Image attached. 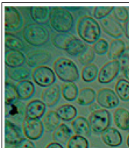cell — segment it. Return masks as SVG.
Returning a JSON list of instances; mask_svg holds the SVG:
<instances>
[{"mask_svg":"<svg viewBox=\"0 0 129 148\" xmlns=\"http://www.w3.org/2000/svg\"><path fill=\"white\" fill-rule=\"evenodd\" d=\"M49 22L51 28L59 33H69L74 25L72 13L64 7H52L50 10Z\"/></svg>","mask_w":129,"mask_h":148,"instance_id":"6da1fadb","label":"cell"},{"mask_svg":"<svg viewBox=\"0 0 129 148\" xmlns=\"http://www.w3.org/2000/svg\"><path fill=\"white\" fill-rule=\"evenodd\" d=\"M76 32L81 40L89 45H94L101 36V28L97 21L85 15L79 19Z\"/></svg>","mask_w":129,"mask_h":148,"instance_id":"7a4b0ae2","label":"cell"},{"mask_svg":"<svg viewBox=\"0 0 129 148\" xmlns=\"http://www.w3.org/2000/svg\"><path fill=\"white\" fill-rule=\"evenodd\" d=\"M54 71L57 77L64 83H74L80 78L77 66L71 60L59 57L54 63Z\"/></svg>","mask_w":129,"mask_h":148,"instance_id":"3957f363","label":"cell"},{"mask_svg":"<svg viewBox=\"0 0 129 148\" xmlns=\"http://www.w3.org/2000/svg\"><path fill=\"white\" fill-rule=\"evenodd\" d=\"M22 36L28 45L40 47L48 42L50 33L45 26L37 23H30L24 28Z\"/></svg>","mask_w":129,"mask_h":148,"instance_id":"277c9868","label":"cell"},{"mask_svg":"<svg viewBox=\"0 0 129 148\" xmlns=\"http://www.w3.org/2000/svg\"><path fill=\"white\" fill-rule=\"evenodd\" d=\"M88 121L93 133L102 134L111 125V114L108 110L101 108L92 112Z\"/></svg>","mask_w":129,"mask_h":148,"instance_id":"5b68a950","label":"cell"},{"mask_svg":"<svg viewBox=\"0 0 129 148\" xmlns=\"http://www.w3.org/2000/svg\"><path fill=\"white\" fill-rule=\"evenodd\" d=\"M27 119V106L21 100L17 99L5 106V119L16 125L23 124Z\"/></svg>","mask_w":129,"mask_h":148,"instance_id":"8992f818","label":"cell"},{"mask_svg":"<svg viewBox=\"0 0 129 148\" xmlns=\"http://www.w3.org/2000/svg\"><path fill=\"white\" fill-rule=\"evenodd\" d=\"M34 83L41 87H48L55 84L56 74L52 69L47 66L34 68L32 74Z\"/></svg>","mask_w":129,"mask_h":148,"instance_id":"52a82bcc","label":"cell"},{"mask_svg":"<svg viewBox=\"0 0 129 148\" xmlns=\"http://www.w3.org/2000/svg\"><path fill=\"white\" fill-rule=\"evenodd\" d=\"M22 128L26 138H28L32 140H37L40 139L45 131L44 124L40 119L29 118H27L24 121L22 124Z\"/></svg>","mask_w":129,"mask_h":148,"instance_id":"ba28073f","label":"cell"},{"mask_svg":"<svg viewBox=\"0 0 129 148\" xmlns=\"http://www.w3.org/2000/svg\"><path fill=\"white\" fill-rule=\"evenodd\" d=\"M23 25V19L18 9L12 6L5 7V31H18Z\"/></svg>","mask_w":129,"mask_h":148,"instance_id":"9c48e42d","label":"cell"},{"mask_svg":"<svg viewBox=\"0 0 129 148\" xmlns=\"http://www.w3.org/2000/svg\"><path fill=\"white\" fill-rule=\"evenodd\" d=\"M121 70L119 60H111L104 64L98 75V81L102 84H108L116 78Z\"/></svg>","mask_w":129,"mask_h":148,"instance_id":"30bf717a","label":"cell"},{"mask_svg":"<svg viewBox=\"0 0 129 148\" xmlns=\"http://www.w3.org/2000/svg\"><path fill=\"white\" fill-rule=\"evenodd\" d=\"M96 102L99 106L104 108H116L119 105V98L112 89L102 88L96 93Z\"/></svg>","mask_w":129,"mask_h":148,"instance_id":"8fae6325","label":"cell"},{"mask_svg":"<svg viewBox=\"0 0 129 148\" xmlns=\"http://www.w3.org/2000/svg\"><path fill=\"white\" fill-rule=\"evenodd\" d=\"M51 54L43 49H35L28 51L26 54V64L29 67L36 68L49 64Z\"/></svg>","mask_w":129,"mask_h":148,"instance_id":"7c38bea8","label":"cell"},{"mask_svg":"<svg viewBox=\"0 0 129 148\" xmlns=\"http://www.w3.org/2000/svg\"><path fill=\"white\" fill-rule=\"evenodd\" d=\"M24 138L21 128L19 125L12 122L11 121L5 119V142L6 147H14L18 142Z\"/></svg>","mask_w":129,"mask_h":148,"instance_id":"4fadbf2b","label":"cell"},{"mask_svg":"<svg viewBox=\"0 0 129 148\" xmlns=\"http://www.w3.org/2000/svg\"><path fill=\"white\" fill-rule=\"evenodd\" d=\"M100 24L104 32L112 38L119 39L125 34L122 25L110 15L101 20Z\"/></svg>","mask_w":129,"mask_h":148,"instance_id":"5bb4252c","label":"cell"},{"mask_svg":"<svg viewBox=\"0 0 129 148\" xmlns=\"http://www.w3.org/2000/svg\"><path fill=\"white\" fill-rule=\"evenodd\" d=\"M60 88L59 85L54 84L46 87L41 93V99L47 107H54L59 102L60 98Z\"/></svg>","mask_w":129,"mask_h":148,"instance_id":"9a60e30c","label":"cell"},{"mask_svg":"<svg viewBox=\"0 0 129 148\" xmlns=\"http://www.w3.org/2000/svg\"><path fill=\"white\" fill-rule=\"evenodd\" d=\"M101 138L104 144L111 147H117L122 144V136L115 127H108L101 134Z\"/></svg>","mask_w":129,"mask_h":148,"instance_id":"2e32d148","label":"cell"},{"mask_svg":"<svg viewBox=\"0 0 129 148\" xmlns=\"http://www.w3.org/2000/svg\"><path fill=\"white\" fill-rule=\"evenodd\" d=\"M5 63L9 68L21 67L26 64V56L21 51L7 50L5 53Z\"/></svg>","mask_w":129,"mask_h":148,"instance_id":"e0dca14e","label":"cell"},{"mask_svg":"<svg viewBox=\"0 0 129 148\" xmlns=\"http://www.w3.org/2000/svg\"><path fill=\"white\" fill-rule=\"evenodd\" d=\"M18 99L25 101L28 100L34 95L35 87L32 81L25 79L20 81L15 85Z\"/></svg>","mask_w":129,"mask_h":148,"instance_id":"ac0fdd59","label":"cell"},{"mask_svg":"<svg viewBox=\"0 0 129 148\" xmlns=\"http://www.w3.org/2000/svg\"><path fill=\"white\" fill-rule=\"evenodd\" d=\"M47 106L42 100H32L27 105V118L40 119L45 114Z\"/></svg>","mask_w":129,"mask_h":148,"instance_id":"d6986e66","label":"cell"},{"mask_svg":"<svg viewBox=\"0 0 129 148\" xmlns=\"http://www.w3.org/2000/svg\"><path fill=\"white\" fill-rule=\"evenodd\" d=\"M71 126L74 133L77 135L83 137H90L91 136V127L89 125V121L83 116L76 117L71 122Z\"/></svg>","mask_w":129,"mask_h":148,"instance_id":"ffe728a7","label":"cell"},{"mask_svg":"<svg viewBox=\"0 0 129 148\" xmlns=\"http://www.w3.org/2000/svg\"><path fill=\"white\" fill-rule=\"evenodd\" d=\"M50 10L49 7L32 6L30 8V15L34 23L45 25L49 21Z\"/></svg>","mask_w":129,"mask_h":148,"instance_id":"44dd1931","label":"cell"},{"mask_svg":"<svg viewBox=\"0 0 129 148\" xmlns=\"http://www.w3.org/2000/svg\"><path fill=\"white\" fill-rule=\"evenodd\" d=\"M115 124L120 130L129 131V112L123 108H117L114 112Z\"/></svg>","mask_w":129,"mask_h":148,"instance_id":"7402d4cb","label":"cell"},{"mask_svg":"<svg viewBox=\"0 0 129 148\" xmlns=\"http://www.w3.org/2000/svg\"><path fill=\"white\" fill-rule=\"evenodd\" d=\"M73 131L66 124H60L53 132V139L55 142L64 144L72 137Z\"/></svg>","mask_w":129,"mask_h":148,"instance_id":"603a6c76","label":"cell"},{"mask_svg":"<svg viewBox=\"0 0 129 148\" xmlns=\"http://www.w3.org/2000/svg\"><path fill=\"white\" fill-rule=\"evenodd\" d=\"M125 43L121 39H114L110 42L108 57L111 60H118L125 52Z\"/></svg>","mask_w":129,"mask_h":148,"instance_id":"cb8c5ba5","label":"cell"},{"mask_svg":"<svg viewBox=\"0 0 129 148\" xmlns=\"http://www.w3.org/2000/svg\"><path fill=\"white\" fill-rule=\"evenodd\" d=\"M87 45L83 40L76 38L74 36L72 40H70L65 49V51L68 54L73 57H78L81 53H83L84 50L86 48Z\"/></svg>","mask_w":129,"mask_h":148,"instance_id":"d4e9b609","label":"cell"},{"mask_svg":"<svg viewBox=\"0 0 129 148\" xmlns=\"http://www.w3.org/2000/svg\"><path fill=\"white\" fill-rule=\"evenodd\" d=\"M56 112L60 120L64 121L73 120L77 116V109L70 104H64L60 106L59 108H57Z\"/></svg>","mask_w":129,"mask_h":148,"instance_id":"484cf974","label":"cell"},{"mask_svg":"<svg viewBox=\"0 0 129 148\" xmlns=\"http://www.w3.org/2000/svg\"><path fill=\"white\" fill-rule=\"evenodd\" d=\"M96 99V92L91 88H84L79 92L76 102L83 106H90Z\"/></svg>","mask_w":129,"mask_h":148,"instance_id":"4316f807","label":"cell"},{"mask_svg":"<svg viewBox=\"0 0 129 148\" xmlns=\"http://www.w3.org/2000/svg\"><path fill=\"white\" fill-rule=\"evenodd\" d=\"M5 46L6 49L13 51H21L25 49V45L21 38L8 32L5 34Z\"/></svg>","mask_w":129,"mask_h":148,"instance_id":"83f0119b","label":"cell"},{"mask_svg":"<svg viewBox=\"0 0 129 148\" xmlns=\"http://www.w3.org/2000/svg\"><path fill=\"white\" fill-rule=\"evenodd\" d=\"M61 94L64 99L68 102H73L78 97V87L74 83H64L61 86Z\"/></svg>","mask_w":129,"mask_h":148,"instance_id":"f1b7e54d","label":"cell"},{"mask_svg":"<svg viewBox=\"0 0 129 148\" xmlns=\"http://www.w3.org/2000/svg\"><path fill=\"white\" fill-rule=\"evenodd\" d=\"M45 129L48 132L54 131L60 125V119L54 111L48 112L43 120Z\"/></svg>","mask_w":129,"mask_h":148,"instance_id":"f546056e","label":"cell"},{"mask_svg":"<svg viewBox=\"0 0 129 148\" xmlns=\"http://www.w3.org/2000/svg\"><path fill=\"white\" fill-rule=\"evenodd\" d=\"M31 73L29 69L26 67H17L9 68L8 70V76L11 79L17 81L18 83L20 81L25 80L30 77Z\"/></svg>","mask_w":129,"mask_h":148,"instance_id":"4dcf8cb0","label":"cell"},{"mask_svg":"<svg viewBox=\"0 0 129 148\" xmlns=\"http://www.w3.org/2000/svg\"><path fill=\"white\" fill-rule=\"evenodd\" d=\"M115 92L119 99L124 102L129 101V81L126 79H120L115 84Z\"/></svg>","mask_w":129,"mask_h":148,"instance_id":"1f68e13d","label":"cell"},{"mask_svg":"<svg viewBox=\"0 0 129 148\" xmlns=\"http://www.w3.org/2000/svg\"><path fill=\"white\" fill-rule=\"evenodd\" d=\"M82 79L86 83H92L99 75V69L94 64L86 65L82 70Z\"/></svg>","mask_w":129,"mask_h":148,"instance_id":"d6a6232c","label":"cell"},{"mask_svg":"<svg viewBox=\"0 0 129 148\" xmlns=\"http://www.w3.org/2000/svg\"><path fill=\"white\" fill-rule=\"evenodd\" d=\"M73 38V35L70 33H58L53 38L52 43L57 48L65 51L68 44Z\"/></svg>","mask_w":129,"mask_h":148,"instance_id":"836d02e7","label":"cell"},{"mask_svg":"<svg viewBox=\"0 0 129 148\" xmlns=\"http://www.w3.org/2000/svg\"><path fill=\"white\" fill-rule=\"evenodd\" d=\"M17 99L18 96L15 86H14L12 83L6 81L5 83V106H9Z\"/></svg>","mask_w":129,"mask_h":148,"instance_id":"e575fe53","label":"cell"},{"mask_svg":"<svg viewBox=\"0 0 129 148\" xmlns=\"http://www.w3.org/2000/svg\"><path fill=\"white\" fill-rule=\"evenodd\" d=\"M67 148H89V140L83 136L75 134L68 140Z\"/></svg>","mask_w":129,"mask_h":148,"instance_id":"d590c367","label":"cell"},{"mask_svg":"<svg viewBox=\"0 0 129 148\" xmlns=\"http://www.w3.org/2000/svg\"><path fill=\"white\" fill-rule=\"evenodd\" d=\"M78 60L82 65H88L92 64V62L95 60V53L93 47L87 45L86 48L85 49L83 53L78 56Z\"/></svg>","mask_w":129,"mask_h":148,"instance_id":"8d00e7d4","label":"cell"},{"mask_svg":"<svg viewBox=\"0 0 129 148\" xmlns=\"http://www.w3.org/2000/svg\"><path fill=\"white\" fill-rule=\"evenodd\" d=\"M115 7L112 6H97L95 7L93 16L96 20H102L109 16V14L113 12Z\"/></svg>","mask_w":129,"mask_h":148,"instance_id":"74e56055","label":"cell"},{"mask_svg":"<svg viewBox=\"0 0 129 148\" xmlns=\"http://www.w3.org/2000/svg\"><path fill=\"white\" fill-rule=\"evenodd\" d=\"M114 18L119 22H126L129 19V12L125 7H115L112 12Z\"/></svg>","mask_w":129,"mask_h":148,"instance_id":"f35d334b","label":"cell"},{"mask_svg":"<svg viewBox=\"0 0 129 148\" xmlns=\"http://www.w3.org/2000/svg\"><path fill=\"white\" fill-rule=\"evenodd\" d=\"M93 47L95 53H97L99 55H104V54H106V53L108 52L109 45L105 39L100 38L99 40H98L93 45Z\"/></svg>","mask_w":129,"mask_h":148,"instance_id":"ab89813d","label":"cell"},{"mask_svg":"<svg viewBox=\"0 0 129 148\" xmlns=\"http://www.w3.org/2000/svg\"><path fill=\"white\" fill-rule=\"evenodd\" d=\"M120 63L121 70H124L126 68L129 67V47L125 49V52L122 53V55L118 60Z\"/></svg>","mask_w":129,"mask_h":148,"instance_id":"60d3db41","label":"cell"},{"mask_svg":"<svg viewBox=\"0 0 129 148\" xmlns=\"http://www.w3.org/2000/svg\"><path fill=\"white\" fill-rule=\"evenodd\" d=\"M13 148H35V145L32 140L24 138L20 140Z\"/></svg>","mask_w":129,"mask_h":148,"instance_id":"b9f144b4","label":"cell"},{"mask_svg":"<svg viewBox=\"0 0 129 148\" xmlns=\"http://www.w3.org/2000/svg\"><path fill=\"white\" fill-rule=\"evenodd\" d=\"M46 148H64V146L60 143L57 142H51L47 145Z\"/></svg>","mask_w":129,"mask_h":148,"instance_id":"7bdbcfd3","label":"cell"},{"mask_svg":"<svg viewBox=\"0 0 129 148\" xmlns=\"http://www.w3.org/2000/svg\"><path fill=\"white\" fill-rule=\"evenodd\" d=\"M124 32H125V37L129 39V19L125 23L124 25Z\"/></svg>","mask_w":129,"mask_h":148,"instance_id":"ee69618b","label":"cell"},{"mask_svg":"<svg viewBox=\"0 0 129 148\" xmlns=\"http://www.w3.org/2000/svg\"><path fill=\"white\" fill-rule=\"evenodd\" d=\"M99 109H101V108H100L99 106H98V104L93 103L92 105L89 106V110H90V112H93L96 110H99Z\"/></svg>","mask_w":129,"mask_h":148,"instance_id":"f6af8a7d","label":"cell"},{"mask_svg":"<svg viewBox=\"0 0 129 148\" xmlns=\"http://www.w3.org/2000/svg\"><path fill=\"white\" fill-rule=\"evenodd\" d=\"M123 75L125 76V78L129 81V67L126 68L123 70Z\"/></svg>","mask_w":129,"mask_h":148,"instance_id":"bcb514c9","label":"cell"},{"mask_svg":"<svg viewBox=\"0 0 129 148\" xmlns=\"http://www.w3.org/2000/svg\"><path fill=\"white\" fill-rule=\"evenodd\" d=\"M126 143H127L128 147H129V135L128 136V138H127V142H126Z\"/></svg>","mask_w":129,"mask_h":148,"instance_id":"7dc6e473","label":"cell"}]
</instances>
